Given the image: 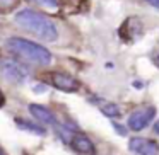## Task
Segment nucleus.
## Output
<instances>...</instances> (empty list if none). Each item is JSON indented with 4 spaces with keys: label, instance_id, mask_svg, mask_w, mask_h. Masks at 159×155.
<instances>
[{
    "label": "nucleus",
    "instance_id": "1",
    "mask_svg": "<svg viewBox=\"0 0 159 155\" xmlns=\"http://www.w3.org/2000/svg\"><path fill=\"white\" fill-rule=\"evenodd\" d=\"M16 24L19 28L26 29L28 32L34 34L36 38L43 39V41H57L58 38V29H57L55 22L50 17L39 14V12L33 11V9H22L16 14Z\"/></svg>",
    "mask_w": 159,
    "mask_h": 155
},
{
    "label": "nucleus",
    "instance_id": "2",
    "mask_svg": "<svg viewBox=\"0 0 159 155\" xmlns=\"http://www.w3.org/2000/svg\"><path fill=\"white\" fill-rule=\"evenodd\" d=\"M5 46L12 55H16L17 58L24 60L28 63H33L36 67H46L53 60L52 53L45 46H39L24 38H9Z\"/></svg>",
    "mask_w": 159,
    "mask_h": 155
},
{
    "label": "nucleus",
    "instance_id": "3",
    "mask_svg": "<svg viewBox=\"0 0 159 155\" xmlns=\"http://www.w3.org/2000/svg\"><path fill=\"white\" fill-rule=\"evenodd\" d=\"M0 77L11 84H24L29 79V68L14 58H0Z\"/></svg>",
    "mask_w": 159,
    "mask_h": 155
},
{
    "label": "nucleus",
    "instance_id": "4",
    "mask_svg": "<svg viewBox=\"0 0 159 155\" xmlns=\"http://www.w3.org/2000/svg\"><path fill=\"white\" fill-rule=\"evenodd\" d=\"M154 114H156V109L154 107H140V109H135L134 113L130 114L128 118V128L134 131H140L154 119Z\"/></svg>",
    "mask_w": 159,
    "mask_h": 155
},
{
    "label": "nucleus",
    "instance_id": "5",
    "mask_svg": "<svg viewBox=\"0 0 159 155\" xmlns=\"http://www.w3.org/2000/svg\"><path fill=\"white\" fill-rule=\"evenodd\" d=\"M128 148L137 155H159V145L147 138H132L128 141Z\"/></svg>",
    "mask_w": 159,
    "mask_h": 155
},
{
    "label": "nucleus",
    "instance_id": "6",
    "mask_svg": "<svg viewBox=\"0 0 159 155\" xmlns=\"http://www.w3.org/2000/svg\"><path fill=\"white\" fill-rule=\"evenodd\" d=\"M69 143H70V147H72L77 153H82V155H94V153H96V147H94V143L86 136V135L72 133V135H70Z\"/></svg>",
    "mask_w": 159,
    "mask_h": 155
},
{
    "label": "nucleus",
    "instance_id": "7",
    "mask_svg": "<svg viewBox=\"0 0 159 155\" xmlns=\"http://www.w3.org/2000/svg\"><path fill=\"white\" fill-rule=\"evenodd\" d=\"M50 80H52L53 87L63 90V92H75V90L79 89V82H77L74 77L67 75V73H58V72H55V73H52Z\"/></svg>",
    "mask_w": 159,
    "mask_h": 155
},
{
    "label": "nucleus",
    "instance_id": "8",
    "mask_svg": "<svg viewBox=\"0 0 159 155\" xmlns=\"http://www.w3.org/2000/svg\"><path fill=\"white\" fill-rule=\"evenodd\" d=\"M29 113L33 114V118H36L39 123L46 124V126H55L57 124L55 114L45 106H39V104H29Z\"/></svg>",
    "mask_w": 159,
    "mask_h": 155
},
{
    "label": "nucleus",
    "instance_id": "9",
    "mask_svg": "<svg viewBox=\"0 0 159 155\" xmlns=\"http://www.w3.org/2000/svg\"><path fill=\"white\" fill-rule=\"evenodd\" d=\"M16 123H17L19 128L29 131V133H34V135H45V133H46L45 128L38 126V124H31L29 121H26V119H19V118H17V119H16Z\"/></svg>",
    "mask_w": 159,
    "mask_h": 155
},
{
    "label": "nucleus",
    "instance_id": "10",
    "mask_svg": "<svg viewBox=\"0 0 159 155\" xmlns=\"http://www.w3.org/2000/svg\"><path fill=\"white\" fill-rule=\"evenodd\" d=\"M101 111H103V114L108 116V118H118L120 116V107H118L116 104H113V102L103 104V106H101Z\"/></svg>",
    "mask_w": 159,
    "mask_h": 155
},
{
    "label": "nucleus",
    "instance_id": "11",
    "mask_svg": "<svg viewBox=\"0 0 159 155\" xmlns=\"http://www.w3.org/2000/svg\"><path fill=\"white\" fill-rule=\"evenodd\" d=\"M29 2H34V4L41 5L46 9H57L58 7V0H29Z\"/></svg>",
    "mask_w": 159,
    "mask_h": 155
},
{
    "label": "nucleus",
    "instance_id": "12",
    "mask_svg": "<svg viewBox=\"0 0 159 155\" xmlns=\"http://www.w3.org/2000/svg\"><path fill=\"white\" fill-rule=\"evenodd\" d=\"M16 2H17V0H0V11H4V9L7 11V9L14 7Z\"/></svg>",
    "mask_w": 159,
    "mask_h": 155
},
{
    "label": "nucleus",
    "instance_id": "13",
    "mask_svg": "<svg viewBox=\"0 0 159 155\" xmlns=\"http://www.w3.org/2000/svg\"><path fill=\"white\" fill-rule=\"evenodd\" d=\"M115 128H116V131L120 135H127V130H123V126H120V124H115Z\"/></svg>",
    "mask_w": 159,
    "mask_h": 155
},
{
    "label": "nucleus",
    "instance_id": "14",
    "mask_svg": "<svg viewBox=\"0 0 159 155\" xmlns=\"http://www.w3.org/2000/svg\"><path fill=\"white\" fill-rule=\"evenodd\" d=\"M147 2H149L151 5H154V7H157V9H159V0H147Z\"/></svg>",
    "mask_w": 159,
    "mask_h": 155
},
{
    "label": "nucleus",
    "instance_id": "15",
    "mask_svg": "<svg viewBox=\"0 0 159 155\" xmlns=\"http://www.w3.org/2000/svg\"><path fill=\"white\" fill-rule=\"evenodd\" d=\"M154 131H156V133H157V135H159V121H157V123H156V124H154Z\"/></svg>",
    "mask_w": 159,
    "mask_h": 155
},
{
    "label": "nucleus",
    "instance_id": "16",
    "mask_svg": "<svg viewBox=\"0 0 159 155\" xmlns=\"http://www.w3.org/2000/svg\"><path fill=\"white\" fill-rule=\"evenodd\" d=\"M2 102H4V94L0 92V106H2Z\"/></svg>",
    "mask_w": 159,
    "mask_h": 155
},
{
    "label": "nucleus",
    "instance_id": "17",
    "mask_svg": "<svg viewBox=\"0 0 159 155\" xmlns=\"http://www.w3.org/2000/svg\"><path fill=\"white\" fill-rule=\"evenodd\" d=\"M0 155H5V152L2 150V147H0Z\"/></svg>",
    "mask_w": 159,
    "mask_h": 155
},
{
    "label": "nucleus",
    "instance_id": "18",
    "mask_svg": "<svg viewBox=\"0 0 159 155\" xmlns=\"http://www.w3.org/2000/svg\"><path fill=\"white\" fill-rule=\"evenodd\" d=\"M157 62H159V56H157Z\"/></svg>",
    "mask_w": 159,
    "mask_h": 155
}]
</instances>
